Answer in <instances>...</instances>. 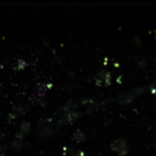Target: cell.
<instances>
[{"label": "cell", "mask_w": 156, "mask_h": 156, "mask_svg": "<svg viewBox=\"0 0 156 156\" xmlns=\"http://www.w3.org/2000/svg\"><path fill=\"white\" fill-rule=\"evenodd\" d=\"M81 113L79 111H69V112H64L62 115V117L59 119V121L57 122V126H63L65 124L72 123V122L76 121L79 118H81Z\"/></svg>", "instance_id": "7a4b0ae2"}, {"label": "cell", "mask_w": 156, "mask_h": 156, "mask_svg": "<svg viewBox=\"0 0 156 156\" xmlns=\"http://www.w3.org/2000/svg\"><path fill=\"white\" fill-rule=\"evenodd\" d=\"M2 136H3V135L1 134V132H0V140H1V139H2Z\"/></svg>", "instance_id": "7c38bea8"}, {"label": "cell", "mask_w": 156, "mask_h": 156, "mask_svg": "<svg viewBox=\"0 0 156 156\" xmlns=\"http://www.w3.org/2000/svg\"><path fill=\"white\" fill-rule=\"evenodd\" d=\"M13 112L15 117H22V115H24L25 113H26V108H25L23 105H18V106H16L15 108H14Z\"/></svg>", "instance_id": "ba28073f"}, {"label": "cell", "mask_w": 156, "mask_h": 156, "mask_svg": "<svg viewBox=\"0 0 156 156\" xmlns=\"http://www.w3.org/2000/svg\"><path fill=\"white\" fill-rule=\"evenodd\" d=\"M26 62H25L23 59H20V60L17 61V63H16V69H25L26 67Z\"/></svg>", "instance_id": "30bf717a"}, {"label": "cell", "mask_w": 156, "mask_h": 156, "mask_svg": "<svg viewBox=\"0 0 156 156\" xmlns=\"http://www.w3.org/2000/svg\"><path fill=\"white\" fill-rule=\"evenodd\" d=\"M110 83H111V73L110 72H107V74H106V78H105V85H110Z\"/></svg>", "instance_id": "8fae6325"}, {"label": "cell", "mask_w": 156, "mask_h": 156, "mask_svg": "<svg viewBox=\"0 0 156 156\" xmlns=\"http://www.w3.org/2000/svg\"><path fill=\"white\" fill-rule=\"evenodd\" d=\"M106 74L107 72L106 71H102V72H98V74H96V76L94 77V83H95V85H98V87H100L102 83H105V78H106Z\"/></svg>", "instance_id": "8992f818"}, {"label": "cell", "mask_w": 156, "mask_h": 156, "mask_svg": "<svg viewBox=\"0 0 156 156\" xmlns=\"http://www.w3.org/2000/svg\"><path fill=\"white\" fill-rule=\"evenodd\" d=\"M20 132L22 133L24 136H28L31 132V125L28 121H23L22 123H20Z\"/></svg>", "instance_id": "5b68a950"}, {"label": "cell", "mask_w": 156, "mask_h": 156, "mask_svg": "<svg viewBox=\"0 0 156 156\" xmlns=\"http://www.w3.org/2000/svg\"><path fill=\"white\" fill-rule=\"evenodd\" d=\"M110 149L112 150L113 152H115L118 155L124 156L129 151V145L126 142V140H124V139H122V138H119V139H115V140L111 143Z\"/></svg>", "instance_id": "6da1fadb"}, {"label": "cell", "mask_w": 156, "mask_h": 156, "mask_svg": "<svg viewBox=\"0 0 156 156\" xmlns=\"http://www.w3.org/2000/svg\"><path fill=\"white\" fill-rule=\"evenodd\" d=\"M135 96L133 95V93H121V95H119L118 98V102L120 103L121 105H127L130 104V103L134 101Z\"/></svg>", "instance_id": "3957f363"}, {"label": "cell", "mask_w": 156, "mask_h": 156, "mask_svg": "<svg viewBox=\"0 0 156 156\" xmlns=\"http://www.w3.org/2000/svg\"><path fill=\"white\" fill-rule=\"evenodd\" d=\"M11 147H12V149H14V150H20L24 147V141L15 139V140H13L11 142Z\"/></svg>", "instance_id": "9c48e42d"}, {"label": "cell", "mask_w": 156, "mask_h": 156, "mask_svg": "<svg viewBox=\"0 0 156 156\" xmlns=\"http://www.w3.org/2000/svg\"><path fill=\"white\" fill-rule=\"evenodd\" d=\"M86 139H87V136H86V134L81 129H77L76 132H74V134H73L74 141H76V142H78V143H81V142H83Z\"/></svg>", "instance_id": "277c9868"}, {"label": "cell", "mask_w": 156, "mask_h": 156, "mask_svg": "<svg viewBox=\"0 0 156 156\" xmlns=\"http://www.w3.org/2000/svg\"><path fill=\"white\" fill-rule=\"evenodd\" d=\"M54 132V128L51 127L50 125H46L44 127H42L39 132V136L41 138H44V137H47V136H50Z\"/></svg>", "instance_id": "52a82bcc"}]
</instances>
